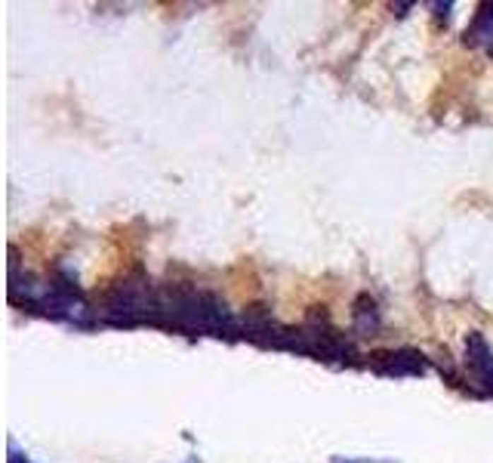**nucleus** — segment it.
<instances>
[{"instance_id":"1","label":"nucleus","mask_w":493,"mask_h":463,"mask_svg":"<svg viewBox=\"0 0 493 463\" xmlns=\"http://www.w3.org/2000/svg\"><path fill=\"white\" fill-rule=\"evenodd\" d=\"M158 306V291L151 288L148 275L142 269L124 275L112 291L105 293L99 306V322L112 324V327H136V324H148L151 312Z\"/></svg>"},{"instance_id":"7","label":"nucleus","mask_w":493,"mask_h":463,"mask_svg":"<svg viewBox=\"0 0 493 463\" xmlns=\"http://www.w3.org/2000/svg\"><path fill=\"white\" fill-rule=\"evenodd\" d=\"M10 463H31V460L22 457V454H10Z\"/></svg>"},{"instance_id":"8","label":"nucleus","mask_w":493,"mask_h":463,"mask_svg":"<svg viewBox=\"0 0 493 463\" xmlns=\"http://www.w3.org/2000/svg\"><path fill=\"white\" fill-rule=\"evenodd\" d=\"M333 463H352V460H343V457H333Z\"/></svg>"},{"instance_id":"9","label":"nucleus","mask_w":493,"mask_h":463,"mask_svg":"<svg viewBox=\"0 0 493 463\" xmlns=\"http://www.w3.org/2000/svg\"><path fill=\"white\" fill-rule=\"evenodd\" d=\"M358 463H376V460H358Z\"/></svg>"},{"instance_id":"10","label":"nucleus","mask_w":493,"mask_h":463,"mask_svg":"<svg viewBox=\"0 0 493 463\" xmlns=\"http://www.w3.org/2000/svg\"><path fill=\"white\" fill-rule=\"evenodd\" d=\"M194 463H198V460H194Z\"/></svg>"},{"instance_id":"2","label":"nucleus","mask_w":493,"mask_h":463,"mask_svg":"<svg viewBox=\"0 0 493 463\" xmlns=\"http://www.w3.org/2000/svg\"><path fill=\"white\" fill-rule=\"evenodd\" d=\"M370 368L382 377H422L429 370V358L420 349H382L370 356Z\"/></svg>"},{"instance_id":"3","label":"nucleus","mask_w":493,"mask_h":463,"mask_svg":"<svg viewBox=\"0 0 493 463\" xmlns=\"http://www.w3.org/2000/svg\"><path fill=\"white\" fill-rule=\"evenodd\" d=\"M465 368L475 377V383L481 386L478 395H493V352L478 331L465 334Z\"/></svg>"},{"instance_id":"5","label":"nucleus","mask_w":493,"mask_h":463,"mask_svg":"<svg viewBox=\"0 0 493 463\" xmlns=\"http://www.w3.org/2000/svg\"><path fill=\"white\" fill-rule=\"evenodd\" d=\"M450 10H453V4H435V13H438V19H450Z\"/></svg>"},{"instance_id":"4","label":"nucleus","mask_w":493,"mask_h":463,"mask_svg":"<svg viewBox=\"0 0 493 463\" xmlns=\"http://www.w3.org/2000/svg\"><path fill=\"white\" fill-rule=\"evenodd\" d=\"M382 327V312H379V303L370 297V293H361L352 303V331L355 336H376Z\"/></svg>"},{"instance_id":"6","label":"nucleus","mask_w":493,"mask_h":463,"mask_svg":"<svg viewBox=\"0 0 493 463\" xmlns=\"http://www.w3.org/2000/svg\"><path fill=\"white\" fill-rule=\"evenodd\" d=\"M413 4H392V13L395 16H407V10H410Z\"/></svg>"}]
</instances>
